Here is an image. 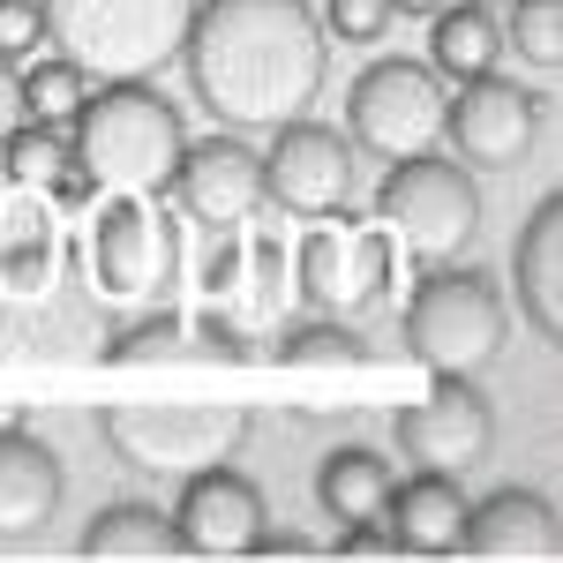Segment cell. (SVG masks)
I'll list each match as a JSON object with an SVG mask.
<instances>
[{
    "instance_id": "obj_14",
    "label": "cell",
    "mask_w": 563,
    "mask_h": 563,
    "mask_svg": "<svg viewBox=\"0 0 563 563\" xmlns=\"http://www.w3.org/2000/svg\"><path fill=\"white\" fill-rule=\"evenodd\" d=\"M174 526H180V549L188 556H249L256 549V533L271 526V504H263V488L233 459H218V466H196V474H180V504H174Z\"/></svg>"
},
{
    "instance_id": "obj_37",
    "label": "cell",
    "mask_w": 563,
    "mask_h": 563,
    "mask_svg": "<svg viewBox=\"0 0 563 563\" xmlns=\"http://www.w3.org/2000/svg\"><path fill=\"white\" fill-rule=\"evenodd\" d=\"M481 8H504V0H481Z\"/></svg>"
},
{
    "instance_id": "obj_15",
    "label": "cell",
    "mask_w": 563,
    "mask_h": 563,
    "mask_svg": "<svg viewBox=\"0 0 563 563\" xmlns=\"http://www.w3.org/2000/svg\"><path fill=\"white\" fill-rule=\"evenodd\" d=\"M459 556L474 563H563V519L541 488H496L466 504Z\"/></svg>"
},
{
    "instance_id": "obj_25",
    "label": "cell",
    "mask_w": 563,
    "mask_h": 563,
    "mask_svg": "<svg viewBox=\"0 0 563 563\" xmlns=\"http://www.w3.org/2000/svg\"><path fill=\"white\" fill-rule=\"evenodd\" d=\"M504 53H519L526 68L556 76L563 60V0H504Z\"/></svg>"
},
{
    "instance_id": "obj_26",
    "label": "cell",
    "mask_w": 563,
    "mask_h": 563,
    "mask_svg": "<svg viewBox=\"0 0 563 563\" xmlns=\"http://www.w3.org/2000/svg\"><path fill=\"white\" fill-rule=\"evenodd\" d=\"M60 166H68V135L53 129V121H15V129L0 135V174H8V188H45Z\"/></svg>"
},
{
    "instance_id": "obj_35",
    "label": "cell",
    "mask_w": 563,
    "mask_h": 563,
    "mask_svg": "<svg viewBox=\"0 0 563 563\" xmlns=\"http://www.w3.org/2000/svg\"><path fill=\"white\" fill-rule=\"evenodd\" d=\"M23 121V76H15V60H0V135Z\"/></svg>"
},
{
    "instance_id": "obj_11",
    "label": "cell",
    "mask_w": 563,
    "mask_h": 563,
    "mask_svg": "<svg viewBox=\"0 0 563 563\" xmlns=\"http://www.w3.org/2000/svg\"><path fill=\"white\" fill-rule=\"evenodd\" d=\"M533 135H541V98L488 68L474 84L451 90V113H443V143H459V166H481V174H511L533 158Z\"/></svg>"
},
{
    "instance_id": "obj_20",
    "label": "cell",
    "mask_w": 563,
    "mask_h": 563,
    "mask_svg": "<svg viewBox=\"0 0 563 563\" xmlns=\"http://www.w3.org/2000/svg\"><path fill=\"white\" fill-rule=\"evenodd\" d=\"M53 263H60V233H53V203L38 188H15V203L0 218V286L15 301H38L53 286Z\"/></svg>"
},
{
    "instance_id": "obj_17",
    "label": "cell",
    "mask_w": 563,
    "mask_h": 563,
    "mask_svg": "<svg viewBox=\"0 0 563 563\" xmlns=\"http://www.w3.org/2000/svg\"><path fill=\"white\" fill-rule=\"evenodd\" d=\"M466 504H474V496L459 488V474H429V466H413V481H390L384 533L398 541V556H459Z\"/></svg>"
},
{
    "instance_id": "obj_7",
    "label": "cell",
    "mask_w": 563,
    "mask_h": 563,
    "mask_svg": "<svg viewBox=\"0 0 563 563\" xmlns=\"http://www.w3.org/2000/svg\"><path fill=\"white\" fill-rule=\"evenodd\" d=\"M443 113H451V84L435 76L429 60H376L361 68L346 90V143L361 158H429L443 151Z\"/></svg>"
},
{
    "instance_id": "obj_23",
    "label": "cell",
    "mask_w": 563,
    "mask_h": 563,
    "mask_svg": "<svg viewBox=\"0 0 563 563\" xmlns=\"http://www.w3.org/2000/svg\"><path fill=\"white\" fill-rule=\"evenodd\" d=\"M278 361L286 368H353V361H368V339L353 331V316H301V323H286L278 331Z\"/></svg>"
},
{
    "instance_id": "obj_29",
    "label": "cell",
    "mask_w": 563,
    "mask_h": 563,
    "mask_svg": "<svg viewBox=\"0 0 563 563\" xmlns=\"http://www.w3.org/2000/svg\"><path fill=\"white\" fill-rule=\"evenodd\" d=\"M390 0H323V38L339 45H384L390 38Z\"/></svg>"
},
{
    "instance_id": "obj_33",
    "label": "cell",
    "mask_w": 563,
    "mask_h": 563,
    "mask_svg": "<svg viewBox=\"0 0 563 563\" xmlns=\"http://www.w3.org/2000/svg\"><path fill=\"white\" fill-rule=\"evenodd\" d=\"M38 196H45V203H53V211H90V203H98V180H90L84 166H76V158H68V166H60V174L45 180Z\"/></svg>"
},
{
    "instance_id": "obj_22",
    "label": "cell",
    "mask_w": 563,
    "mask_h": 563,
    "mask_svg": "<svg viewBox=\"0 0 563 563\" xmlns=\"http://www.w3.org/2000/svg\"><path fill=\"white\" fill-rule=\"evenodd\" d=\"M390 481H398V474H390L384 451H368V443H339V451H323V466H316V504H323L339 526H384Z\"/></svg>"
},
{
    "instance_id": "obj_4",
    "label": "cell",
    "mask_w": 563,
    "mask_h": 563,
    "mask_svg": "<svg viewBox=\"0 0 563 563\" xmlns=\"http://www.w3.org/2000/svg\"><path fill=\"white\" fill-rule=\"evenodd\" d=\"M406 353L429 376H481L511 339V301L474 263H429L406 294Z\"/></svg>"
},
{
    "instance_id": "obj_13",
    "label": "cell",
    "mask_w": 563,
    "mask_h": 563,
    "mask_svg": "<svg viewBox=\"0 0 563 563\" xmlns=\"http://www.w3.org/2000/svg\"><path fill=\"white\" fill-rule=\"evenodd\" d=\"M398 451L413 459V466H429V474H466L488 459V443H496V406L481 398L474 376H435L429 398H413V406H398Z\"/></svg>"
},
{
    "instance_id": "obj_12",
    "label": "cell",
    "mask_w": 563,
    "mask_h": 563,
    "mask_svg": "<svg viewBox=\"0 0 563 563\" xmlns=\"http://www.w3.org/2000/svg\"><path fill=\"white\" fill-rule=\"evenodd\" d=\"M166 196H174L203 233H241V225H256V211H263V151L241 129L203 135V143L180 151Z\"/></svg>"
},
{
    "instance_id": "obj_3",
    "label": "cell",
    "mask_w": 563,
    "mask_h": 563,
    "mask_svg": "<svg viewBox=\"0 0 563 563\" xmlns=\"http://www.w3.org/2000/svg\"><path fill=\"white\" fill-rule=\"evenodd\" d=\"M45 45L68 53L90 84H151L196 23V0H38Z\"/></svg>"
},
{
    "instance_id": "obj_6",
    "label": "cell",
    "mask_w": 563,
    "mask_h": 563,
    "mask_svg": "<svg viewBox=\"0 0 563 563\" xmlns=\"http://www.w3.org/2000/svg\"><path fill=\"white\" fill-rule=\"evenodd\" d=\"M90 294L113 308L174 301L180 286V218H166V196H106L84 241Z\"/></svg>"
},
{
    "instance_id": "obj_1",
    "label": "cell",
    "mask_w": 563,
    "mask_h": 563,
    "mask_svg": "<svg viewBox=\"0 0 563 563\" xmlns=\"http://www.w3.org/2000/svg\"><path fill=\"white\" fill-rule=\"evenodd\" d=\"M180 68L196 106L218 129H278L323 98L331 38L308 0H196L180 38Z\"/></svg>"
},
{
    "instance_id": "obj_34",
    "label": "cell",
    "mask_w": 563,
    "mask_h": 563,
    "mask_svg": "<svg viewBox=\"0 0 563 563\" xmlns=\"http://www.w3.org/2000/svg\"><path fill=\"white\" fill-rule=\"evenodd\" d=\"M331 556H398V541H390L384 526H339Z\"/></svg>"
},
{
    "instance_id": "obj_5",
    "label": "cell",
    "mask_w": 563,
    "mask_h": 563,
    "mask_svg": "<svg viewBox=\"0 0 563 563\" xmlns=\"http://www.w3.org/2000/svg\"><path fill=\"white\" fill-rule=\"evenodd\" d=\"M376 225L390 233V256H406L413 271L459 263L481 233V188L459 158H398L376 180Z\"/></svg>"
},
{
    "instance_id": "obj_8",
    "label": "cell",
    "mask_w": 563,
    "mask_h": 563,
    "mask_svg": "<svg viewBox=\"0 0 563 563\" xmlns=\"http://www.w3.org/2000/svg\"><path fill=\"white\" fill-rule=\"evenodd\" d=\"M249 429H256L249 406H188V398L106 406L98 413V435L135 474H196V466H218V459H241Z\"/></svg>"
},
{
    "instance_id": "obj_36",
    "label": "cell",
    "mask_w": 563,
    "mask_h": 563,
    "mask_svg": "<svg viewBox=\"0 0 563 563\" xmlns=\"http://www.w3.org/2000/svg\"><path fill=\"white\" fill-rule=\"evenodd\" d=\"M443 0H390V15H435Z\"/></svg>"
},
{
    "instance_id": "obj_21",
    "label": "cell",
    "mask_w": 563,
    "mask_h": 563,
    "mask_svg": "<svg viewBox=\"0 0 563 563\" xmlns=\"http://www.w3.org/2000/svg\"><path fill=\"white\" fill-rule=\"evenodd\" d=\"M429 68L451 90L488 76V68H504V23H496V8H481V0H443L429 15Z\"/></svg>"
},
{
    "instance_id": "obj_28",
    "label": "cell",
    "mask_w": 563,
    "mask_h": 563,
    "mask_svg": "<svg viewBox=\"0 0 563 563\" xmlns=\"http://www.w3.org/2000/svg\"><path fill=\"white\" fill-rule=\"evenodd\" d=\"M286 271H294L286 241H278L271 225H249V263H241V294H249V308H256V316H278L286 286H294Z\"/></svg>"
},
{
    "instance_id": "obj_9",
    "label": "cell",
    "mask_w": 563,
    "mask_h": 563,
    "mask_svg": "<svg viewBox=\"0 0 563 563\" xmlns=\"http://www.w3.org/2000/svg\"><path fill=\"white\" fill-rule=\"evenodd\" d=\"M294 286H301V301L316 316H361V308H376L390 286V233L376 218L361 225L353 211H339V225L316 218L308 241L294 249Z\"/></svg>"
},
{
    "instance_id": "obj_2",
    "label": "cell",
    "mask_w": 563,
    "mask_h": 563,
    "mask_svg": "<svg viewBox=\"0 0 563 563\" xmlns=\"http://www.w3.org/2000/svg\"><path fill=\"white\" fill-rule=\"evenodd\" d=\"M180 151L188 129L151 84H90L68 113V158L98 180V196H166Z\"/></svg>"
},
{
    "instance_id": "obj_10",
    "label": "cell",
    "mask_w": 563,
    "mask_h": 563,
    "mask_svg": "<svg viewBox=\"0 0 563 563\" xmlns=\"http://www.w3.org/2000/svg\"><path fill=\"white\" fill-rule=\"evenodd\" d=\"M353 143L331 121H278L271 129V151H263V203H278L286 218H339L353 203Z\"/></svg>"
},
{
    "instance_id": "obj_16",
    "label": "cell",
    "mask_w": 563,
    "mask_h": 563,
    "mask_svg": "<svg viewBox=\"0 0 563 563\" xmlns=\"http://www.w3.org/2000/svg\"><path fill=\"white\" fill-rule=\"evenodd\" d=\"M60 496H68V466H60V451L31 429H0V541H38L53 511H60Z\"/></svg>"
},
{
    "instance_id": "obj_30",
    "label": "cell",
    "mask_w": 563,
    "mask_h": 563,
    "mask_svg": "<svg viewBox=\"0 0 563 563\" xmlns=\"http://www.w3.org/2000/svg\"><path fill=\"white\" fill-rule=\"evenodd\" d=\"M241 263H249V225H241V233H211V249L196 263V286H203L211 301H233V294H241Z\"/></svg>"
},
{
    "instance_id": "obj_19",
    "label": "cell",
    "mask_w": 563,
    "mask_h": 563,
    "mask_svg": "<svg viewBox=\"0 0 563 563\" xmlns=\"http://www.w3.org/2000/svg\"><path fill=\"white\" fill-rule=\"evenodd\" d=\"M76 556H90V563H174V556H188V549H180V526H174L166 504L121 496V504H106V511L84 526Z\"/></svg>"
},
{
    "instance_id": "obj_24",
    "label": "cell",
    "mask_w": 563,
    "mask_h": 563,
    "mask_svg": "<svg viewBox=\"0 0 563 563\" xmlns=\"http://www.w3.org/2000/svg\"><path fill=\"white\" fill-rule=\"evenodd\" d=\"M15 76H23V121H53V129H68V113L84 106V90H90V76L68 53H31Z\"/></svg>"
},
{
    "instance_id": "obj_31",
    "label": "cell",
    "mask_w": 563,
    "mask_h": 563,
    "mask_svg": "<svg viewBox=\"0 0 563 563\" xmlns=\"http://www.w3.org/2000/svg\"><path fill=\"white\" fill-rule=\"evenodd\" d=\"M31 53H45V8L38 0H0V60H31Z\"/></svg>"
},
{
    "instance_id": "obj_27",
    "label": "cell",
    "mask_w": 563,
    "mask_h": 563,
    "mask_svg": "<svg viewBox=\"0 0 563 563\" xmlns=\"http://www.w3.org/2000/svg\"><path fill=\"white\" fill-rule=\"evenodd\" d=\"M188 346V316H174V301H151L135 323H121L106 339V361L113 368H135V361H166V353Z\"/></svg>"
},
{
    "instance_id": "obj_18",
    "label": "cell",
    "mask_w": 563,
    "mask_h": 563,
    "mask_svg": "<svg viewBox=\"0 0 563 563\" xmlns=\"http://www.w3.org/2000/svg\"><path fill=\"white\" fill-rule=\"evenodd\" d=\"M511 278H519V316L533 339H563V196H541L511 241Z\"/></svg>"
},
{
    "instance_id": "obj_32",
    "label": "cell",
    "mask_w": 563,
    "mask_h": 563,
    "mask_svg": "<svg viewBox=\"0 0 563 563\" xmlns=\"http://www.w3.org/2000/svg\"><path fill=\"white\" fill-rule=\"evenodd\" d=\"M188 346H196V353H218V361H256V346H249V339L225 323V308H218V301L203 308L196 323H188Z\"/></svg>"
}]
</instances>
